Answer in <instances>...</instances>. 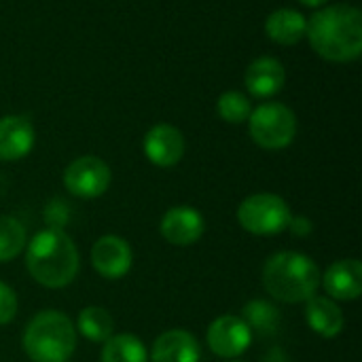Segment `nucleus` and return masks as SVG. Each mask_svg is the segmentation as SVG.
Here are the masks:
<instances>
[{
	"mask_svg": "<svg viewBox=\"0 0 362 362\" xmlns=\"http://www.w3.org/2000/svg\"><path fill=\"white\" fill-rule=\"evenodd\" d=\"M248 132L257 146L265 151H282L297 136V117L282 102H263L248 117Z\"/></svg>",
	"mask_w": 362,
	"mask_h": 362,
	"instance_id": "39448f33",
	"label": "nucleus"
},
{
	"mask_svg": "<svg viewBox=\"0 0 362 362\" xmlns=\"http://www.w3.org/2000/svg\"><path fill=\"white\" fill-rule=\"evenodd\" d=\"M305 322L316 335L325 339H333L344 331L346 316L337 305V301H333L331 297L314 295L312 299L305 301Z\"/></svg>",
	"mask_w": 362,
	"mask_h": 362,
	"instance_id": "dca6fc26",
	"label": "nucleus"
},
{
	"mask_svg": "<svg viewBox=\"0 0 362 362\" xmlns=\"http://www.w3.org/2000/svg\"><path fill=\"white\" fill-rule=\"evenodd\" d=\"M21 346L32 362H68L76 350L74 322L57 312H38L25 327Z\"/></svg>",
	"mask_w": 362,
	"mask_h": 362,
	"instance_id": "20e7f679",
	"label": "nucleus"
},
{
	"mask_svg": "<svg viewBox=\"0 0 362 362\" xmlns=\"http://www.w3.org/2000/svg\"><path fill=\"white\" fill-rule=\"evenodd\" d=\"M305 36L327 62L350 64L362 53V11L354 4H327L308 19Z\"/></svg>",
	"mask_w": 362,
	"mask_h": 362,
	"instance_id": "f257e3e1",
	"label": "nucleus"
},
{
	"mask_svg": "<svg viewBox=\"0 0 362 362\" xmlns=\"http://www.w3.org/2000/svg\"><path fill=\"white\" fill-rule=\"evenodd\" d=\"M286 70L280 59L272 55H261L252 59L244 72V85L248 95L259 100H272L284 89Z\"/></svg>",
	"mask_w": 362,
	"mask_h": 362,
	"instance_id": "ddd939ff",
	"label": "nucleus"
},
{
	"mask_svg": "<svg viewBox=\"0 0 362 362\" xmlns=\"http://www.w3.org/2000/svg\"><path fill=\"white\" fill-rule=\"evenodd\" d=\"M265 291L282 303H305L320 288V269L303 252L282 250L263 265Z\"/></svg>",
	"mask_w": 362,
	"mask_h": 362,
	"instance_id": "7ed1b4c3",
	"label": "nucleus"
},
{
	"mask_svg": "<svg viewBox=\"0 0 362 362\" xmlns=\"http://www.w3.org/2000/svg\"><path fill=\"white\" fill-rule=\"evenodd\" d=\"M252 337L255 333L250 331V327L244 322L242 316H218L206 333V344L210 348L212 354L233 361L238 356H242L250 346H252Z\"/></svg>",
	"mask_w": 362,
	"mask_h": 362,
	"instance_id": "6e6552de",
	"label": "nucleus"
},
{
	"mask_svg": "<svg viewBox=\"0 0 362 362\" xmlns=\"http://www.w3.org/2000/svg\"><path fill=\"white\" fill-rule=\"evenodd\" d=\"M299 2L305 4V6H310V8H322V6L329 4V0H299Z\"/></svg>",
	"mask_w": 362,
	"mask_h": 362,
	"instance_id": "393cba45",
	"label": "nucleus"
},
{
	"mask_svg": "<svg viewBox=\"0 0 362 362\" xmlns=\"http://www.w3.org/2000/svg\"><path fill=\"white\" fill-rule=\"evenodd\" d=\"M112 180L108 163L95 155H83L70 161L64 170V187L78 199L102 197Z\"/></svg>",
	"mask_w": 362,
	"mask_h": 362,
	"instance_id": "0eeeda50",
	"label": "nucleus"
},
{
	"mask_svg": "<svg viewBox=\"0 0 362 362\" xmlns=\"http://www.w3.org/2000/svg\"><path fill=\"white\" fill-rule=\"evenodd\" d=\"M159 231L168 244L187 248L202 240L206 231V218L193 206H174L163 214Z\"/></svg>",
	"mask_w": 362,
	"mask_h": 362,
	"instance_id": "9d476101",
	"label": "nucleus"
},
{
	"mask_svg": "<svg viewBox=\"0 0 362 362\" xmlns=\"http://www.w3.org/2000/svg\"><path fill=\"white\" fill-rule=\"evenodd\" d=\"M25 267L45 288H64L74 282L81 257L74 240L64 229L47 227L25 244Z\"/></svg>",
	"mask_w": 362,
	"mask_h": 362,
	"instance_id": "f03ea898",
	"label": "nucleus"
},
{
	"mask_svg": "<svg viewBox=\"0 0 362 362\" xmlns=\"http://www.w3.org/2000/svg\"><path fill=\"white\" fill-rule=\"evenodd\" d=\"M216 112L225 123L240 125L248 121L252 112V104L244 91H225L216 100Z\"/></svg>",
	"mask_w": 362,
	"mask_h": 362,
	"instance_id": "4be33fe9",
	"label": "nucleus"
},
{
	"mask_svg": "<svg viewBox=\"0 0 362 362\" xmlns=\"http://www.w3.org/2000/svg\"><path fill=\"white\" fill-rule=\"evenodd\" d=\"M17 310H19L17 293L8 284L0 282V327L13 322L17 316Z\"/></svg>",
	"mask_w": 362,
	"mask_h": 362,
	"instance_id": "5701e85b",
	"label": "nucleus"
},
{
	"mask_svg": "<svg viewBox=\"0 0 362 362\" xmlns=\"http://www.w3.org/2000/svg\"><path fill=\"white\" fill-rule=\"evenodd\" d=\"M242 318L250 327V331L259 335H274L282 320L280 310L274 303L263 301V299L248 301L242 310Z\"/></svg>",
	"mask_w": 362,
	"mask_h": 362,
	"instance_id": "aec40b11",
	"label": "nucleus"
},
{
	"mask_svg": "<svg viewBox=\"0 0 362 362\" xmlns=\"http://www.w3.org/2000/svg\"><path fill=\"white\" fill-rule=\"evenodd\" d=\"M286 231H291V235L295 238H308L314 231V223L308 216H291Z\"/></svg>",
	"mask_w": 362,
	"mask_h": 362,
	"instance_id": "b1692460",
	"label": "nucleus"
},
{
	"mask_svg": "<svg viewBox=\"0 0 362 362\" xmlns=\"http://www.w3.org/2000/svg\"><path fill=\"white\" fill-rule=\"evenodd\" d=\"M100 362H148V352L136 335L119 333L104 341Z\"/></svg>",
	"mask_w": 362,
	"mask_h": 362,
	"instance_id": "6ab92c4d",
	"label": "nucleus"
},
{
	"mask_svg": "<svg viewBox=\"0 0 362 362\" xmlns=\"http://www.w3.org/2000/svg\"><path fill=\"white\" fill-rule=\"evenodd\" d=\"M185 136L176 125L157 123L142 140V151L146 159L157 168H174L185 157Z\"/></svg>",
	"mask_w": 362,
	"mask_h": 362,
	"instance_id": "9b49d317",
	"label": "nucleus"
},
{
	"mask_svg": "<svg viewBox=\"0 0 362 362\" xmlns=\"http://www.w3.org/2000/svg\"><path fill=\"white\" fill-rule=\"evenodd\" d=\"M202 346L193 333L185 329H170L161 333L151 348L148 362H199Z\"/></svg>",
	"mask_w": 362,
	"mask_h": 362,
	"instance_id": "2eb2a0df",
	"label": "nucleus"
},
{
	"mask_svg": "<svg viewBox=\"0 0 362 362\" xmlns=\"http://www.w3.org/2000/svg\"><path fill=\"white\" fill-rule=\"evenodd\" d=\"M320 286L333 301H356L362 295V263L358 259H339L320 274Z\"/></svg>",
	"mask_w": 362,
	"mask_h": 362,
	"instance_id": "f8f14e48",
	"label": "nucleus"
},
{
	"mask_svg": "<svg viewBox=\"0 0 362 362\" xmlns=\"http://www.w3.org/2000/svg\"><path fill=\"white\" fill-rule=\"evenodd\" d=\"M293 212L276 193H252L238 208V223L252 235H278L286 231Z\"/></svg>",
	"mask_w": 362,
	"mask_h": 362,
	"instance_id": "423d86ee",
	"label": "nucleus"
},
{
	"mask_svg": "<svg viewBox=\"0 0 362 362\" xmlns=\"http://www.w3.org/2000/svg\"><path fill=\"white\" fill-rule=\"evenodd\" d=\"M87 341L93 344H104L106 339L112 337L115 331V320L108 314V310L98 308V305H89L83 308L76 316V327H74Z\"/></svg>",
	"mask_w": 362,
	"mask_h": 362,
	"instance_id": "a211bd4d",
	"label": "nucleus"
},
{
	"mask_svg": "<svg viewBox=\"0 0 362 362\" xmlns=\"http://www.w3.org/2000/svg\"><path fill=\"white\" fill-rule=\"evenodd\" d=\"M28 244L25 227L19 218L0 214V263L17 259Z\"/></svg>",
	"mask_w": 362,
	"mask_h": 362,
	"instance_id": "412c9836",
	"label": "nucleus"
},
{
	"mask_svg": "<svg viewBox=\"0 0 362 362\" xmlns=\"http://www.w3.org/2000/svg\"><path fill=\"white\" fill-rule=\"evenodd\" d=\"M229 362H244V361H238V358H233V361H229Z\"/></svg>",
	"mask_w": 362,
	"mask_h": 362,
	"instance_id": "a878e982",
	"label": "nucleus"
},
{
	"mask_svg": "<svg viewBox=\"0 0 362 362\" xmlns=\"http://www.w3.org/2000/svg\"><path fill=\"white\" fill-rule=\"evenodd\" d=\"M305 30H308V17L288 6L272 11L265 19V32L269 40L282 47L297 45L305 36Z\"/></svg>",
	"mask_w": 362,
	"mask_h": 362,
	"instance_id": "f3484780",
	"label": "nucleus"
},
{
	"mask_svg": "<svg viewBox=\"0 0 362 362\" xmlns=\"http://www.w3.org/2000/svg\"><path fill=\"white\" fill-rule=\"evenodd\" d=\"M36 142V129L28 117L6 115L0 119V161L28 157Z\"/></svg>",
	"mask_w": 362,
	"mask_h": 362,
	"instance_id": "4468645a",
	"label": "nucleus"
},
{
	"mask_svg": "<svg viewBox=\"0 0 362 362\" xmlns=\"http://www.w3.org/2000/svg\"><path fill=\"white\" fill-rule=\"evenodd\" d=\"M91 265L106 280H121L134 265V252L127 240L119 235H102L91 246Z\"/></svg>",
	"mask_w": 362,
	"mask_h": 362,
	"instance_id": "1a4fd4ad",
	"label": "nucleus"
},
{
	"mask_svg": "<svg viewBox=\"0 0 362 362\" xmlns=\"http://www.w3.org/2000/svg\"><path fill=\"white\" fill-rule=\"evenodd\" d=\"M68 362H70V361H68Z\"/></svg>",
	"mask_w": 362,
	"mask_h": 362,
	"instance_id": "bb28decb",
	"label": "nucleus"
}]
</instances>
